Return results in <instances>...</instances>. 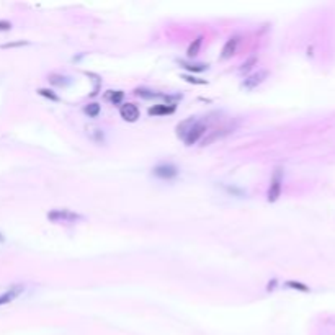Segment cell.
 Instances as JSON below:
<instances>
[{"label":"cell","mask_w":335,"mask_h":335,"mask_svg":"<svg viewBox=\"0 0 335 335\" xmlns=\"http://www.w3.org/2000/svg\"><path fill=\"white\" fill-rule=\"evenodd\" d=\"M152 175L161 180H172L179 175V169L173 164H159L152 169Z\"/></svg>","instance_id":"obj_4"},{"label":"cell","mask_w":335,"mask_h":335,"mask_svg":"<svg viewBox=\"0 0 335 335\" xmlns=\"http://www.w3.org/2000/svg\"><path fill=\"white\" fill-rule=\"evenodd\" d=\"M226 190H227V191H231V193H237V195H239V196H242V195H244V191H242V190H237V188L226 187Z\"/></svg>","instance_id":"obj_24"},{"label":"cell","mask_w":335,"mask_h":335,"mask_svg":"<svg viewBox=\"0 0 335 335\" xmlns=\"http://www.w3.org/2000/svg\"><path fill=\"white\" fill-rule=\"evenodd\" d=\"M206 133V125L203 121H196L195 123V126L191 128V131L187 134V137L183 139V143L187 144V146H193V144H196L198 141L201 139V136Z\"/></svg>","instance_id":"obj_5"},{"label":"cell","mask_w":335,"mask_h":335,"mask_svg":"<svg viewBox=\"0 0 335 335\" xmlns=\"http://www.w3.org/2000/svg\"><path fill=\"white\" fill-rule=\"evenodd\" d=\"M25 291V286L23 285H13L8 288L5 293L0 294V306H4V304H8V303H12L15 301L16 298H18L22 293Z\"/></svg>","instance_id":"obj_7"},{"label":"cell","mask_w":335,"mask_h":335,"mask_svg":"<svg viewBox=\"0 0 335 335\" xmlns=\"http://www.w3.org/2000/svg\"><path fill=\"white\" fill-rule=\"evenodd\" d=\"M180 78H183V81L188 82V84H195V85H205V84H208L206 81H203V78H196V77L188 75V74H182Z\"/></svg>","instance_id":"obj_20"},{"label":"cell","mask_w":335,"mask_h":335,"mask_svg":"<svg viewBox=\"0 0 335 335\" xmlns=\"http://www.w3.org/2000/svg\"><path fill=\"white\" fill-rule=\"evenodd\" d=\"M48 219L51 223H56V224H74L82 221L84 216L75 213L72 209H67V208H57V209H51L49 213L46 214Z\"/></svg>","instance_id":"obj_1"},{"label":"cell","mask_w":335,"mask_h":335,"mask_svg":"<svg viewBox=\"0 0 335 335\" xmlns=\"http://www.w3.org/2000/svg\"><path fill=\"white\" fill-rule=\"evenodd\" d=\"M28 41H18V43H8V45H4L2 48H16V46H26Z\"/></svg>","instance_id":"obj_23"},{"label":"cell","mask_w":335,"mask_h":335,"mask_svg":"<svg viewBox=\"0 0 335 335\" xmlns=\"http://www.w3.org/2000/svg\"><path fill=\"white\" fill-rule=\"evenodd\" d=\"M177 107L175 105H167V103H161V105H154V107L149 108V114L151 116H164V114H172L175 113Z\"/></svg>","instance_id":"obj_9"},{"label":"cell","mask_w":335,"mask_h":335,"mask_svg":"<svg viewBox=\"0 0 335 335\" xmlns=\"http://www.w3.org/2000/svg\"><path fill=\"white\" fill-rule=\"evenodd\" d=\"M120 114L125 121L134 123V121L139 120V108H137V105H134V103H125L120 108Z\"/></svg>","instance_id":"obj_6"},{"label":"cell","mask_w":335,"mask_h":335,"mask_svg":"<svg viewBox=\"0 0 335 335\" xmlns=\"http://www.w3.org/2000/svg\"><path fill=\"white\" fill-rule=\"evenodd\" d=\"M123 98H125V93H123L121 90H108L107 93H105V100L111 102L113 105H120L123 102Z\"/></svg>","instance_id":"obj_13"},{"label":"cell","mask_w":335,"mask_h":335,"mask_svg":"<svg viewBox=\"0 0 335 335\" xmlns=\"http://www.w3.org/2000/svg\"><path fill=\"white\" fill-rule=\"evenodd\" d=\"M285 286H286V288H291V289L303 291V293H307V291H309V286H306V285H303V283H298V281H286Z\"/></svg>","instance_id":"obj_19"},{"label":"cell","mask_w":335,"mask_h":335,"mask_svg":"<svg viewBox=\"0 0 335 335\" xmlns=\"http://www.w3.org/2000/svg\"><path fill=\"white\" fill-rule=\"evenodd\" d=\"M257 64V57H250L249 61H247V63H244L242 64V67H241V72L244 74V72H249V70Z\"/></svg>","instance_id":"obj_21"},{"label":"cell","mask_w":335,"mask_h":335,"mask_svg":"<svg viewBox=\"0 0 335 335\" xmlns=\"http://www.w3.org/2000/svg\"><path fill=\"white\" fill-rule=\"evenodd\" d=\"M5 242V237H4V234L0 232V244H4Z\"/></svg>","instance_id":"obj_25"},{"label":"cell","mask_w":335,"mask_h":335,"mask_svg":"<svg viewBox=\"0 0 335 335\" xmlns=\"http://www.w3.org/2000/svg\"><path fill=\"white\" fill-rule=\"evenodd\" d=\"M12 30V23L7 20H0V31H8Z\"/></svg>","instance_id":"obj_22"},{"label":"cell","mask_w":335,"mask_h":335,"mask_svg":"<svg viewBox=\"0 0 335 335\" xmlns=\"http://www.w3.org/2000/svg\"><path fill=\"white\" fill-rule=\"evenodd\" d=\"M198 121V118H187V120H183L182 123H179L177 128H175V131H177V136L183 141L185 137H187V134L191 131V128L195 126V123Z\"/></svg>","instance_id":"obj_8"},{"label":"cell","mask_w":335,"mask_h":335,"mask_svg":"<svg viewBox=\"0 0 335 335\" xmlns=\"http://www.w3.org/2000/svg\"><path fill=\"white\" fill-rule=\"evenodd\" d=\"M134 95L139 96V98H144V100H154V98H164L167 100L165 93H159V92H154V90H149V89H144V87H139V89L134 90Z\"/></svg>","instance_id":"obj_11"},{"label":"cell","mask_w":335,"mask_h":335,"mask_svg":"<svg viewBox=\"0 0 335 335\" xmlns=\"http://www.w3.org/2000/svg\"><path fill=\"white\" fill-rule=\"evenodd\" d=\"M281 183H283V170L277 169L275 175H273V179L270 182L268 193H267V200L270 203H275L280 198V195H281Z\"/></svg>","instance_id":"obj_2"},{"label":"cell","mask_w":335,"mask_h":335,"mask_svg":"<svg viewBox=\"0 0 335 335\" xmlns=\"http://www.w3.org/2000/svg\"><path fill=\"white\" fill-rule=\"evenodd\" d=\"M84 111H85V114H89L90 118H96L100 114V111H102V107L98 103H89V105H85V108H84Z\"/></svg>","instance_id":"obj_17"},{"label":"cell","mask_w":335,"mask_h":335,"mask_svg":"<svg viewBox=\"0 0 335 335\" xmlns=\"http://www.w3.org/2000/svg\"><path fill=\"white\" fill-rule=\"evenodd\" d=\"M48 78H49V82L52 85H57V87H66V85L70 84V78L66 77V75H61V74H51Z\"/></svg>","instance_id":"obj_14"},{"label":"cell","mask_w":335,"mask_h":335,"mask_svg":"<svg viewBox=\"0 0 335 335\" xmlns=\"http://www.w3.org/2000/svg\"><path fill=\"white\" fill-rule=\"evenodd\" d=\"M268 70H265V69H260V70H257V72H253V74H250L249 77H245L244 78V82H242V87L245 90H253V89H257V87L260 85V84H263L267 81V77H268Z\"/></svg>","instance_id":"obj_3"},{"label":"cell","mask_w":335,"mask_h":335,"mask_svg":"<svg viewBox=\"0 0 335 335\" xmlns=\"http://www.w3.org/2000/svg\"><path fill=\"white\" fill-rule=\"evenodd\" d=\"M38 93L41 95V96H45V98H48V100H51V102H61V98H59V95H56L52 90H49V89H38Z\"/></svg>","instance_id":"obj_18"},{"label":"cell","mask_w":335,"mask_h":335,"mask_svg":"<svg viewBox=\"0 0 335 335\" xmlns=\"http://www.w3.org/2000/svg\"><path fill=\"white\" fill-rule=\"evenodd\" d=\"M237 45H239V38H237V36H232L231 40H227L223 51H221V59L226 61L229 57H232L235 54V51H237Z\"/></svg>","instance_id":"obj_10"},{"label":"cell","mask_w":335,"mask_h":335,"mask_svg":"<svg viewBox=\"0 0 335 335\" xmlns=\"http://www.w3.org/2000/svg\"><path fill=\"white\" fill-rule=\"evenodd\" d=\"M201 45H203V36H198V38L193 40V43L188 46V51H187L188 57H196V56H198V52H200Z\"/></svg>","instance_id":"obj_15"},{"label":"cell","mask_w":335,"mask_h":335,"mask_svg":"<svg viewBox=\"0 0 335 335\" xmlns=\"http://www.w3.org/2000/svg\"><path fill=\"white\" fill-rule=\"evenodd\" d=\"M177 63L183 67V69H187L190 70V72H203V70H206L208 69V64H203V63H187V61H183V59H179Z\"/></svg>","instance_id":"obj_12"},{"label":"cell","mask_w":335,"mask_h":335,"mask_svg":"<svg viewBox=\"0 0 335 335\" xmlns=\"http://www.w3.org/2000/svg\"><path fill=\"white\" fill-rule=\"evenodd\" d=\"M229 133V129H218V131H211V134L208 136V137H205L203 139V146H208V144H211L213 141H216V139H219V137H223L224 134H227Z\"/></svg>","instance_id":"obj_16"}]
</instances>
